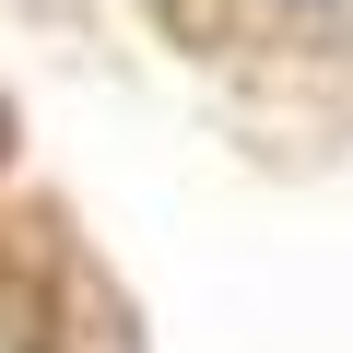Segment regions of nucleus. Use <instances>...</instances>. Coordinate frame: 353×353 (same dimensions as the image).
<instances>
[]
</instances>
